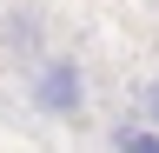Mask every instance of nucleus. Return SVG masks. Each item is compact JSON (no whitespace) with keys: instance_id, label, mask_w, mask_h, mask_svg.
Here are the masks:
<instances>
[{"instance_id":"obj_1","label":"nucleus","mask_w":159,"mask_h":153,"mask_svg":"<svg viewBox=\"0 0 159 153\" xmlns=\"http://www.w3.org/2000/svg\"><path fill=\"white\" fill-rule=\"evenodd\" d=\"M27 107L47 120H80L86 113V67L73 53H40L27 67Z\"/></svg>"},{"instance_id":"obj_2","label":"nucleus","mask_w":159,"mask_h":153,"mask_svg":"<svg viewBox=\"0 0 159 153\" xmlns=\"http://www.w3.org/2000/svg\"><path fill=\"white\" fill-rule=\"evenodd\" d=\"M40 47V13H7L0 20V53H33Z\"/></svg>"},{"instance_id":"obj_3","label":"nucleus","mask_w":159,"mask_h":153,"mask_svg":"<svg viewBox=\"0 0 159 153\" xmlns=\"http://www.w3.org/2000/svg\"><path fill=\"white\" fill-rule=\"evenodd\" d=\"M113 146H119V153H159V127H152V120H146V127H126Z\"/></svg>"},{"instance_id":"obj_4","label":"nucleus","mask_w":159,"mask_h":153,"mask_svg":"<svg viewBox=\"0 0 159 153\" xmlns=\"http://www.w3.org/2000/svg\"><path fill=\"white\" fill-rule=\"evenodd\" d=\"M146 120H152V127H159V80H152V87H146Z\"/></svg>"}]
</instances>
